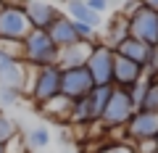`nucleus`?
Here are the masks:
<instances>
[{
  "instance_id": "obj_1",
  "label": "nucleus",
  "mask_w": 158,
  "mask_h": 153,
  "mask_svg": "<svg viewBox=\"0 0 158 153\" xmlns=\"http://www.w3.org/2000/svg\"><path fill=\"white\" fill-rule=\"evenodd\" d=\"M58 56H61V50L56 48V42L50 40L48 32L32 29V34L21 42V63L27 69L58 66Z\"/></svg>"
},
{
  "instance_id": "obj_2",
  "label": "nucleus",
  "mask_w": 158,
  "mask_h": 153,
  "mask_svg": "<svg viewBox=\"0 0 158 153\" xmlns=\"http://www.w3.org/2000/svg\"><path fill=\"white\" fill-rule=\"evenodd\" d=\"M129 21V37L140 40L148 48H158V11L148 8L145 3H135L121 11Z\"/></svg>"
},
{
  "instance_id": "obj_3",
  "label": "nucleus",
  "mask_w": 158,
  "mask_h": 153,
  "mask_svg": "<svg viewBox=\"0 0 158 153\" xmlns=\"http://www.w3.org/2000/svg\"><path fill=\"white\" fill-rule=\"evenodd\" d=\"M32 34L27 11L19 3H0V42H24Z\"/></svg>"
},
{
  "instance_id": "obj_4",
  "label": "nucleus",
  "mask_w": 158,
  "mask_h": 153,
  "mask_svg": "<svg viewBox=\"0 0 158 153\" xmlns=\"http://www.w3.org/2000/svg\"><path fill=\"white\" fill-rule=\"evenodd\" d=\"M61 95V69L58 66H45V69H29V98L34 106H45Z\"/></svg>"
},
{
  "instance_id": "obj_5",
  "label": "nucleus",
  "mask_w": 158,
  "mask_h": 153,
  "mask_svg": "<svg viewBox=\"0 0 158 153\" xmlns=\"http://www.w3.org/2000/svg\"><path fill=\"white\" fill-rule=\"evenodd\" d=\"M113 58H116V53L106 42H92L85 69L90 71L95 87H113Z\"/></svg>"
},
{
  "instance_id": "obj_6",
  "label": "nucleus",
  "mask_w": 158,
  "mask_h": 153,
  "mask_svg": "<svg viewBox=\"0 0 158 153\" xmlns=\"http://www.w3.org/2000/svg\"><path fill=\"white\" fill-rule=\"evenodd\" d=\"M135 111H137V106H135V100H132L129 90L113 87L111 98H108V106H106V113H103L100 121L106 127H127V121L132 119Z\"/></svg>"
},
{
  "instance_id": "obj_7",
  "label": "nucleus",
  "mask_w": 158,
  "mask_h": 153,
  "mask_svg": "<svg viewBox=\"0 0 158 153\" xmlns=\"http://www.w3.org/2000/svg\"><path fill=\"white\" fill-rule=\"evenodd\" d=\"M95 90L90 71L85 66L79 69H63L61 71V95H66L69 100H82Z\"/></svg>"
},
{
  "instance_id": "obj_8",
  "label": "nucleus",
  "mask_w": 158,
  "mask_h": 153,
  "mask_svg": "<svg viewBox=\"0 0 158 153\" xmlns=\"http://www.w3.org/2000/svg\"><path fill=\"white\" fill-rule=\"evenodd\" d=\"M124 130H127V135H129V140H135V142L156 140L158 137V113L137 108V111L132 113V119L127 121Z\"/></svg>"
},
{
  "instance_id": "obj_9",
  "label": "nucleus",
  "mask_w": 158,
  "mask_h": 153,
  "mask_svg": "<svg viewBox=\"0 0 158 153\" xmlns=\"http://www.w3.org/2000/svg\"><path fill=\"white\" fill-rule=\"evenodd\" d=\"M24 11H27V19L32 24V29H40V32H48L53 27V21L63 16V11L53 3H42V0H29L24 3Z\"/></svg>"
},
{
  "instance_id": "obj_10",
  "label": "nucleus",
  "mask_w": 158,
  "mask_h": 153,
  "mask_svg": "<svg viewBox=\"0 0 158 153\" xmlns=\"http://www.w3.org/2000/svg\"><path fill=\"white\" fill-rule=\"evenodd\" d=\"M24 85H27V66L16 56L0 50V87L21 90Z\"/></svg>"
},
{
  "instance_id": "obj_11",
  "label": "nucleus",
  "mask_w": 158,
  "mask_h": 153,
  "mask_svg": "<svg viewBox=\"0 0 158 153\" xmlns=\"http://www.w3.org/2000/svg\"><path fill=\"white\" fill-rule=\"evenodd\" d=\"M142 77H145V69L140 63L129 61L124 56L113 58V87H118V90H132Z\"/></svg>"
},
{
  "instance_id": "obj_12",
  "label": "nucleus",
  "mask_w": 158,
  "mask_h": 153,
  "mask_svg": "<svg viewBox=\"0 0 158 153\" xmlns=\"http://www.w3.org/2000/svg\"><path fill=\"white\" fill-rule=\"evenodd\" d=\"M48 34H50V40L56 42L58 50H63V48H71V45H79V34H77V27H74V21L63 13L58 21H53V27L48 29Z\"/></svg>"
},
{
  "instance_id": "obj_13",
  "label": "nucleus",
  "mask_w": 158,
  "mask_h": 153,
  "mask_svg": "<svg viewBox=\"0 0 158 153\" xmlns=\"http://www.w3.org/2000/svg\"><path fill=\"white\" fill-rule=\"evenodd\" d=\"M153 50L156 48H148V45H142L140 40H135V37H127V40H121L116 45V56H124V58H129V61H135V63H140L142 69L150 63V56H153Z\"/></svg>"
},
{
  "instance_id": "obj_14",
  "label": "nucleus",
  "mask_w": 158,
  "mask_h": 153,
  "mask_svg": "<svg viewBox=\"0 0 158 153\" xmlns=\"http://www.w3.org/2000/svg\"><path fill=\"white\" fill-rule=\"evenodd\" d=\"M90 48L87 42H79V45H71V48H63L61 56H58V69H79V66H85L87 58H90Z\"/></svg>"
},
{
  "instance_id": "obj_15",
  "label": "nucleus",
  "mask_w": 158,
  "mask_h": 153,
  "mask_svg": "<svg viewBox=\"0 0 158 153\" xmlns=\"http://www.w3.org/2000/svg\"><path fill=\"white\" fill-rule=\"evenodd\" d=\"M63 13H66L71 21H77V24H87V27H92V29L100 27V16L87 8L85 0H69L66 6H63Z\"/></svg>"
},
{
  "instance_id": "obj_16",
  "label": "nucleus",
  "mask_w": 158,
  "mask_h": 153,
  "mask_svg": "<svg viewBox=\"0 0 158 153\" xmlns=\"http://www.w3.org/2000/svg\"><path fill=\"white\" fill-rule=\"evenodd\" d=\"M111 90H113V87H95V90L85 98L87 108H90V124H95V121L103 119L106 106H108V98H111Z\"/></svg>"
},
{
  "instance_id": "obj_17",
  "label": "nucleus",
  "mask_w": 158,
  "mask_h": 153,
  "mask_svg": "<svg viewBox=\"0 0 158 153\" xmlns=\"http://www.w3.org/2000/svg\"><path fill=\"white\" fill-rule=\"evenodd\" d=\"M129 37V21H127L124 13H116V16L108 21V29H106V45L111 48V50H116V45L121 40H127Z\"/></svg>"
},
{
  "instance_id": "obj_18",
  "label": "nucleus",
  "mask_w": 158,
  "mask_h": 153,
  "mask_svg": "<svg viewBox=\"0 0 158 153\" xmlns=\"http://www.w3.org/2000/svg\"><path fill=\"white\" fill-rule=\"evenodd\" d=\"M71 108H74V100H69L66 95H56L53 100H48L42 106V111L53 121H71Z\"/></svg>"
},
{
  "instance_id": "obj_19",
  "label": "nucleus",
  "mask_w": 158,
  "mask_h": 153,
  "mask_svg": "<svg viewBox=\"0 0 158 153\" xmlns=\"http://www.w3.org/2000/svg\"><path fill=\"white\" fill-rule=\"evenodd\" d=\"M24 140H27L29 148H48V142H50V132H48V127H32Z\"/></svg>"
},
{
  "instance_id": "obj_20",
  "label": "nucleus",
  "mask_w": 158,
  "mask_h": 153,
  "mask_svg": "<svg viewBox=\"0 0 158 153\" xmlns=\"http://www.w3.org/2000/svg\"><path fill=\"white\" fill-rule=\"evenodd\" d=\"M150 79V77H148ZM142 111H153L158 113V77L156 79H150V85H148V92H145V100H142Z\"/></svg>"
},
{
  "instance_id": "obj_21",
  "label": "nucleus",
  "mask_w": 158,
  "mask_h": 153,
  "mask_svg": "<svg viewBox=\"0 0 158 153\" xmlns=\"http://www.w3.org/2000/svg\"><path fill=\"white\" fill-rule=\"evenodd\" d=\"M19 135V127H16V121L11 119V116H6V113L0 111V145H6L11 137H16Z\"/></svg>"
},
{
  "instance_id": "obj_22",
  "label": "nucleus",
  "mask_w": 158,
  "mask_h": 153,
  "mask_svg": "<svg viewBox=\"0 0 158 153\" xmlns=\"http://www.w3.org/2000/svg\"><path fill=\"white\" fill-rule=\"evenodd\" d=\"M148 85H150V79H148V77H142V79H140V82H137V85L129 90V95H132V100H135V106H137V108H140V106H142V100H145Z\"/></svg>"
},
{
  "instance_id": "obj_23",
  "label": "nucleus",
  "mask_w": 158,
  "mask_h": 153,
  "mask_svg": "<svg viewBox=\"0 0 158 153\" xmlns=\"http://www.w3.org/2000/svg\"><path fill=\"white\" fill-rule=\"evenodd\" d=\"M6 153H27V140H24L21 132L6 142Z\"/></svg>"
},
{
  "instance_id": "obj_24",
  "label": "nucleus",
  "mask_w": 158,
  "mask_h": 153,
  "mask_svg": "<svg viewBox=\"0 0 158 153\" xmlns=\"http://www.w3.org/2000/svg\"><path fill=\"white\" fill-rule=\"evenodd\" d=\"M19 95H21V90H13V87H0V103H6V106L16 103Z\"/></svg>"
},
{
  "instance_id": "obj_25",
  "label": "nucleus",
  "mask_w": 158,
  "mask_h": 153,
  "mask_svg": "<svg viewBox=\"0 0 158 153\" xmlns=\"http://www.w3.org/2000/svg\"><path fill=\"white\" fill-rule=\"evenodd\" d=\"M135 153H156V140H142V142H135Z\"/></svg>"
},
{
  "instance_id": "obj_26",
  "label": "nucleus",
  "mask_w": 158,
  "mask_h": 153,
  "mask_svg": "<svg viewBox=\"0 0 158 153\" xmlns=\"http://www.w3.org/2000/svg\"><path fill=\"white\" fill-rule=\"evenodd\" d=\"M85 3H87V8H90L92 13H98V16H100V13L108 8V3H106V0H85Z\"/></svg>"
},
{
  "instance_id": "obj_27",
  "label": "nucleus",
  "mask_w": 158,
  "mask_h": 153,
  "mask_svg": "<svg viewBox=\"0 0 158 153\" xmlns=\"http://www.w3.org/2000/svg\"><path fill=\"white\" fill-rule=\"evenodd\" d=\"M103 153H135L132 148H127V145H113V148H106Z\"/></svg>"
},
{
  "instance_id": "obj_28",
  "label": "nucleus",
  "mask_w": 158,
  "mask_h": 153,
  "mask_svg": "<svg viewBox=\"0 0 158 153\" xmlns=\"http://www.w3.org/2000/svg\"><path fill=\"white\" fill-rule=\"evenodd\" d=\"M0 153H6V145H0Z\"/></svg>"
},
{
  "instance_id": "obj_29",
  "label": "nucleus",
  "mask_w": 158,
  "mask_h": 153,
  "mask_svg": "<svg viewBox=\"0 0 158 153\" xmlns=\"http://www.w3.org/2000/svg\"><path fill=\"white\" fill-rule=\"evenodd\" d=\"M156 148H158V137H156Z\"/></svg>"
},
{
  "instance_id": "obj_30",
  "label": "nucleus",
  "mask_w": 158,
  "mask_h": 153,
  "mask_svg": "<svg viewBox=\"0 0 158 153\" xmlns=\"http://www.w3.org/2000/svg\"><path fill=\"white\" fill-rule=\"evenodd\" d=\"M156 153H158V151H156Z\"/></svg>"
}]
</instances>
